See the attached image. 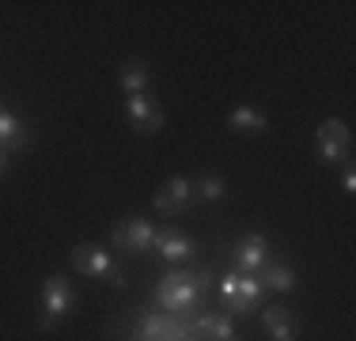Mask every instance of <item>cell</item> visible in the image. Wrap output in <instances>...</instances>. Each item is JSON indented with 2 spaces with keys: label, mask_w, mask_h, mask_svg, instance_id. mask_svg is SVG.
<instances>
[{
  "label": "cell",
  "mask_w": 356,
  "mask_h": 341,
  "mask_svg": "<svg viewBox=\"0 0 356 341\" xmlns=\"http://www.w3.org/2000/svg\"><path fill=\"white\" fill-rule=\"evenodd\" d=\"M341 190H345V193H356V170H353V164H345V175H341Z\"/></svg>",
  "instance_id": "obj_20"
},
{
  "label": "cell",
  "mask_w": 356,
  "mask_h": 341,
  "mask_svg": "<svg viewBox=\"0 0 356 341\" xmlns=\"http://www.w3.org/2000/svg\"><path fill=\"white\" fill-rule=\"evenodd\" d=\"M152 243H156V224L137 216V212L122 216L114 224V232H110V246H114V251H125V254H144Z\"/></svg>",
  "instance_id": "obj_6"
},
{
  "label": "cell",
  "mask_w": 356,
  "mask_h": 341,
  "mask_svg": "<svg viewBox=\"0 0 356 341\" xmlns=\"http://www.w3.org/2000/svg\"><path fill=\"white\" fill-rule=\"evenodd\" d=\"M261 300V280H258V273H239V285H235V296H232V303L224 307L227 315H250L254 307H258Z\"/></svg>",
  "instance_id": "obj_15"
},
{
  "label": "cell",
  "mask_w": 356,
  "mask_h": 341,
  "mask_svg": "<svg viewBox=\"0 0 356 341\" xmlns=\"http://www.w3.org/2000/svg\"><path fill=\"white\" fill-rule=\"evenodd\" d=\"M197 205V193H193V178H186V175H175V178H167L163 186H159V193H156V201H152V209H156V216H182L186 209H193Z\"/></svg>",
  "instance_id": "obj_7"
},
{
  "label": "cell",
  "mask_w": 356,
  "mask_h": 341,
  "mask_svg": "<svg viewBox=\"0 0 356 341\" xmlns=\"http://www.w3.org/2000/svg\"><path fill=\"white\" fill-rule=\"evenodd\" d=\"M125 122H129V129H137L140 136H156L163 129L167 114L152 95H129L125 99Z\"/></svg>",
  "instance_id": "obj_8"
},
{
  "label": "cell",
  "mask_w": 356,
  "mask_h": 341,
  "mask_svg": "<svg viewBox=\"0 0 356 341\" xmlns=\"http://www.w3.org/2000/svg\"><path fill=\"white\" fill-rule=\"evenodd\" d=\"M193 193H197V201H224L227 198L224 175H201V178H193Z\"/></svg>",
  "instance_id": "obj_18"
},
{
  "label": "cell",
  "mask_w": 356,
  "mask_h": 341,
  "mask_svg": "<svg viewBox=\"0 0 356 341\" xmlns=\"http://www.w3.org/2000/svg\"><path fill=\"white\" fill-rule=\"evenodd\" d=\"M269 239L261 235V232H250V235H243L239 243H235V254H232V262H235V273H258L261 266H266V258H269Z\"/></svg>",
  "instance_id": "obj_9"
},
{
  "label": "cell",
  "mask_w": 356,
  "mask_h": 341,
  "mask_svg": "<svg viewBox=\"0 0 356 341\" xmlns=\"http://www.w3.org/2000/svg\"><path fill=\"white\" fill-rule=\"evenodd\" d=\"M315 141H318V159L330 167L337 164H353V129L341 122V118H322L318 129H315Z\"/></svg>",
  "instance_id": "obj_5"
},
{
  "label": "cell",
  "mask_w": 356,
  "mask_h": 341,
  "mask_svg": "<svg viewBox=\"0 0 356 341\" xmlns=\"http://www.w3.org/2000/svg\"><path fill=\"white\" fill-rule=\"evenodd\" d=\"M235 285H239V273H224V277H220V296H224V307L232 303V296H235Z\"/></svg>",
  "instance_id": "obj_19"
},
{
  "label": "cell",
  "mask_w": 356,
  "mask_h": 341,
  "mask_svg": "<svg viewBox=\"0 0 356 341\" xmlns=\"http://www.w3.org/2000/svg\"><path fill=\"white\" fill-rule=\"evenodd\" d=\"M156 246L159 254H163L167 262H175V266H182V262H190L193 254H197V239L175 232V228H163V232H156Z\"/></svg>",
  "instance_id": "obj_13"
},
{
  "label": "cell",
  "mask_w": 356,
  "mask_h": 341,
  "mask_svg": "<svg viewBox=\"0 0 356 341\" xmlns=\"http://www.w3.org/2000/svg\"><path fill=\"white\" fill-rule=\"evenodd\" d=\"M186 341H197V338H186Z\"/></svg>",
  "instance_id": "obj_22"
},
{
  "label": "cell",
  "mask_w": 356,
  "mask_h": 341,
  "mask_svg": "<svg viewBox=\"0 0 356 341\" xmlns=\"http://www.w3.org/2000/svg\"><path fill=\"white\" fill-rule=\"evenodd\" d=\"M261 326H266V334L273 341H296V319L284 303L266 307V311H261Z\"/></svg>",
  "instance_id": "obj_16"
},
{
  "label": "cell",
  "mask_w": 356,
  "mask_h": 341,
  "mask_svg": "<svg viewBox=\"0 0 356 341\" xmlns=\"http://www.w3.org/2000/svg\"><path fill=\"white\" fill-rule=\"evenodd\" d=\"M152 80H156V72H152V65L144 61V57H125V61L118 65V88H122L125 95H148Z\"/></svg>",
  "instance_id": "obj_11"
},
{
  "label": "cell",
  "mask_w": 356,
  "mask_h": 341,
  "mask_svg": "<svg viewBox=\"0 0 356 341\" xmlns=\"http://www.w3.org/2000/svg\"><path fill=\"white\" fill-rule=\"evenodd\" d=\"M76 307V288L69 277L61 273H49L42 280V315H38V330H54L61 319H69Z\"/></svg>",
  "instance_id": "obj_3"
},
{
  "label": "cell",
  "mask_w": 356,
  "mask_h": 341,
  "mask_svg": "<svg viewBox=\"0 0 356 341\" xmlns=\"http://www.w3.org/2000/svg\"><path fill=\"white\" fill-rule=\"evenodd\" d=\"M193 338L197 341H235V322L227 311H197L193 315Z\"/></svg>",
  "instance_id": "obj_12"
},
{
  "label": "cell",
  "mask_w": 356,
  "mask_h": 341,
  "mask_svg": "<svg viewBox=\"0 0 356 341\" xmlns=\"http://www.w3.org/2000/svg\"><path fill=\"white\" fill-rule=\"evenodd\" d=\"M193 315L140 311L137 322H133V338L129 341H186V338H193Z\"/></svg>",
  "instance_id": "obj_2"
},
{
  "label": "cell",
  "mask_w": 356,
  "mask_h": 341,
  "mask_svg": "<svg viewBox=\"0 0 356 341\" xmlns=\"http://www.w3.org/2000/svg\"><path fill=\"white\" fill-rule=\"evenodd\" d=\"M227 129L239 133V136H261L269 129V114L258 106H250V102H243V106H235L232 114H227Z\"/></svg>",
  "instance_id": "obj_14"
},
{
  "label": "cell",
  "mask_w": 356,
  "mask_h": 341,
  "mask_svg": "<svg viewBox=\"0 0 356 341\" xmlns=\"http://www.w3.org/2000/svg\"><path fill=\"white\" fill-rule=\"evenodd\" d=\"M258 280H261V288H273V292H292V288H296V269L288 266L284 258H277V254H273V258H266Z\"/></svg>",
  "instance_id": "obj_17"
},
{
  "label": "cell",
  "mask_w": 356,
  "mask_h": 341,
  "mask_svg": "<svg viewBox=\"0 0 356 341\" xmlns=\"http://www.w3.org/2000/svg\"><path fill=\"white\" fill-rule=\"evenodd\" d=\"M8 159H12V156H8V152H4V148H0V178H4V175H8Z\"/></svg>",
  "instance_id": "obj_21"
},
{
  "label": "cell",
  "mask_w": 356,
  "mask_h": 341,
  "mask_svg": "<svg viewBox=\"0 0 356 341\" xmlns=\"http://www.w3.org/2000/svg\"><path fill=\"white\" fill-rule=\"evenodd\" d=\"M216 280L213 266H182L171 269L167 277H159L156 285V307L171 315H193L205 307V296Z\"/></svg>",
  "instance_id": "obj_1"
},
{
  "label": "cell",
  "mask_w": 356,
  "mask_h": 341,
  "mask_svg": "<svg viewBox=\"0 0 356 341\" xmlns=\"http://www.w3.org/2000/svg\"><path fill=\"white\" fill-rule=\"evenodd\" d=\"M31 144H35V129L23 125L19 118L0 102V148H4L8 156H15V152H27Z\"/></svg>",
  "instance_id": "obj_10"
},
{
  "label": "cell",
  "mask_w": 356,
  "mask_h": 341,
  "mask_svg": "<svg viewBox=\"0 0 356 341\" xmlns=\"http://www.w3.org/2000/svg\"><path fill=\"white\" fill-rule=\"evenodd\" d=\"M69 258H72V269L80 273V277H106L114 288L125 285V269L114 266V258H110L106 246H99V243H76L72 251H69Z\"/></svg>",
  "instance_id": "obj_4"
}]
</instances>
